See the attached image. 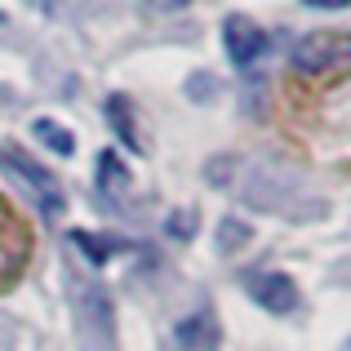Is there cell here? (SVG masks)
<instances>
[{"mask_svg": "<svg viewBox=\"0 0 351 351\" xmlns=\"http://www.w3.org/2000/svg\"><path fill=\"white\" fill-rule=\"evenodd\" d=\"M98 187H103V191H125L129 187V169L120 165L116 152H103V156H98Z\"/></svg>", "mask_w": 351, "mask_h": 351, "instance_id": "obj_9", "label": "cell"}, {"mask_svg": "<svg viewBox=\"0 0 351 351\" xmlns=\"http://www.w3.org/2000/svg\"><path fill=\"white\" fill-rule=\"evenodd\" d=\"M71 245L80 249V254L89 258L94 267H103L107 258L116 254V245H112V236H94V232H71Z\"/></svg>", "mask_w": 351, "mask_h": 351, "instance_id": "obj_8", "label": "cell"}, {"mask_svg": "<svg viewBox=\"0 0 351 351\" xmlns=\"http://www.w3.org/2000/svg\"><path fill=\"white\" fill-rule=\"evenodd\" d=\"M223 45H227V58L236 62V67H249V62H258L267 53V36L263 27H254L245 14H232L223 23Z\"/></svg>", "mask_w": 351, "mask_h": 351, "instance_id": "obj_4", "label": "cell"}, {"mask_svg": "<svg viewBox=\"0 0 351 351\" xmlns=\"http://www.w3.org/2000/svg\"><path fill=\"white\" fill-rule=\"evenodd\" d=\"M0 23H5V14H0Z\"/></svg>", "mask_w": 351, "mask_h": 351, "instance_id": "obj_13", "label": "cell"}, {"mask_svg": "<svg viewBox=\"0 0 351 351\" xmlns=\"http://www.w3.org/2000/svg\"><path fill=\"white\" fill-rule=\"evenodd\" d=\"M307 5H316V9H347L351 0H307Z\"/></svg>", "mask_w": 351, "mask_h": 351, "instance_id": "obj_12", "label": "cell"}, {"mask_svg": "<svg viewBox=\"0 0 351 351\" xmlns=\"http://www.w3.org/2000/svg\"><path fill=\"white\" fill-rule=\"evenodd\" d=\"M245 240H249V223H240V218H223V227H218V254H236Z\"/></svg>", "mask_w": 351, "mask_h": 351, "instance_id": "obj_10", "label": "cell"}, {"mask_svg": "<svg viewBox=\"0 0 351 351\" xmlns=\"http://www.w3.org/2000/svg\"><path fill=\"white\" fill-rule=\"evenodd\" d=\"M32 134L40 138V143L49 147V152H58V156H71V152H76V138H71V129H62L58 120H49V116H40V120H36V125H32Z\"/></svg>", "mask_w": 351, "mask_h": 351, "instance_id": "obj_7", "label": "cell"}, {"mask_svg": "<svg viewBox=\"0 0 351 351\" xmlns=\"http://www.w3.org/2000/svg\"><path fill=\"white\" fill-rule=\"evenodd\" d=\"M107 120H112V129H116L120 143H129L138 152V125H134V112H129V98L125 94H112V98H107Z\"/></svg>", "mask_w": 351, "mask_h": 351, "instance_id": "obj_6", "label": "cell"}, {"mask_svg": "<svg viewBox=\"0 0 351 351\" xmlns=\"http://www.w3.org/2000/svg\"><path fill=\"white\" fill-rule=\"evenodd\" d=\"M249 298L258 302L263 311H276V316H285V311L298 307V285H293V276L285 271H254L245 280Z\"/></svg>", "mask_w": 351, "mask_h": 351, "instance_id": "obj_3", "label": "cell"}, {"mask_svg": "<svg viewBox=\"0 0 351 351\" xmlns=\"http://www.w3.org/2000/svg\"><path fill=\"white\" fill-rule=\"evenodd\" d=\"M0 169H5L23 191H32L40 218H49V223H53V218L62 214V205H67V196H62V182L53 178V169H45L40 160H32L23 147H14V143L0 147Z\"/></svg>", "mask_w": 351, "mask_h": 351, "instance_id": "obj_1", "label": "cell"}, {"mask_svg": "<svg viewBox=\"0 0 351 351\" xmlns=\"http://www.w3.org/2000/svg\"><path fill=\"white\" fill-rule=\"evenodd\" d=\"M165 227H169L173 236H191V227H196V214H191V209H182V214H173Z\"/></svg>", "mask_w": 351, "mask_h": 351, "instance_id": "obj_11", "label": "cell"}, {"mask_svg": "<svg viewBox=\"0 0 351 351\" xmlns=\"http://www.w3.org/2000/svg\"><path fill=\"white\" fill-rule=\"evenodd\" d=\"M178 338H182V343H187L191 351H214V343H218V325H214V316H209V311L191 316L187 325H178Z\"/></svg>", "mask_w": 351, "mask_h": 351, "instance_id": "obj_5", "label": "cell"}, {"mask_svg": "<svg viewBox=\"0 0 351 351\" xmlns=\"http://www.w3.org/2000/svg\"><path fill=\"white\" fill-rule=\"evenodd\" d=\"M338 62H351V36L316 32L293 45V67L298 71H325V67H338Z\"/></svg>", "mask_w": 351, "mask_h": 351, "instance_id": "obj_2", "label": "cell"}]
</instances>
